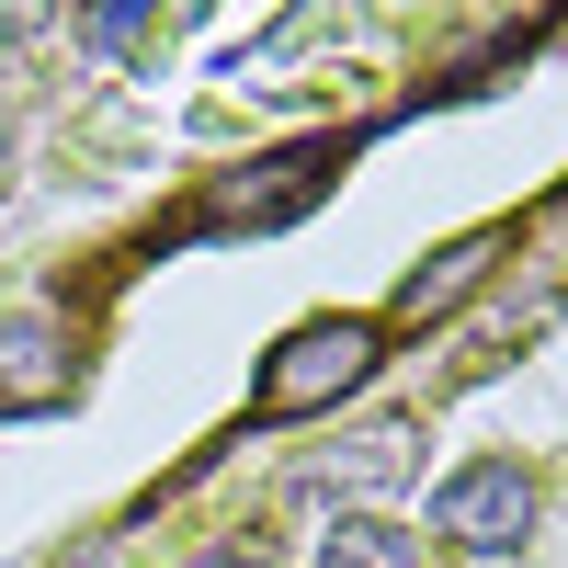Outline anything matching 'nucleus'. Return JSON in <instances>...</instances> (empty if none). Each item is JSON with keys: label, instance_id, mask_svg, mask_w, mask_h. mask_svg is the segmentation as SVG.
<instances>
[{"label": "nucleus", "instance_id": "f257e3e1", "mask_svg": "<svg viewBox=\"0 0 568 568\" xmlns=\"http://www.w3.org/2000/svg\"><path fill=\"white\" fill-rule=\"evenodd\" d=\"M387 364V329L375 318H296L284 342L262 353V375H251V420H318V409H342L364 375Z\"/></svg>", "mask_w": 568, "mask_h": 568}, {"label": "nucleus", "instance_id": "f03ea898", "mask_svg": "<svg viewBox=\"0 0 568 568\" xmlns=\"http://www.w3.org/2000/svg\"><path fill=\"white\" fill-rule=\"evenodd\" d=\"M535 511H546L535 466H511V455H478V466H455V478L433 489V535H455L466 557H511V546L535 535Z\"/></svg>", "mask_w": 568, "mask_h": 568}, {"label": "nucleus", "instance_id": "7ed1b4c3", "mask_svg": "<svg viewBox=\"0 0 568 568\" xmlns=\"http://www.w3.org/2000/svg\"><path fill=\"white\" fill-rule=\"evenodd\" d=\"M329 171H342L329 136L273 149V160H251V182H216V194H205V227H284V216H307V205L329 194Z\"/></svg>", "mask_w": 568, "mask_h": 568}, {"label": "nucleus", "instance_id": "20e7f679", "mask_svg": "<svg viewBox=\"0 0 568 568\" xmlns=\"http://www.w3.org/2000/svg\"><path fill=\"white\" fill-rule=\"evenodd\" d=\"M58 398H80V329L45 307L0 318V409H58Z\"/></svg>", "mask_w": 568, "mask_h": 568}, {"label": "nucleus", "instance_id": "39448f33", "mask_svg": "<svg viewBox=\"0 0 568 568\" xmlns=\"http://www.w3.org/2000/svg\"><path fill=\"white\" fill-rule=\"evenodd\" d=\"M500 262H511V227H466V240H444L433 262H420V273L398 284V318H409V329L455 318V307H466V296H478V284L500 273Z\"/></svg>", "mask_w": 568, "mask_h": 568}, {"label": "nucleus", "instance_id": "423d86ee", "mask_svg": "<svg viewBox=\"0 0 568 568\" xmlns=\"http://www.w3.org/2000/svg\"><path fill=\"white\" fill-rule=\"evenodd\" d=\"M318 568H420V546L387 524V511H353V524L318 535Z\"/></svg>", "mask_w": 568, "mask_h": 568}, {"label": "nucleus", "instance_id": "0eeeda50", "mask_svg": "<svg viewBox=\"0 0 568 568\" xmlns=\"http://www.w3.org/2000/svg\"><path fill=\"white\" fill-rule=\"evenodd\" d=\"M80 34H91V45H114V58H136L160 23H149V12H80Z\"/></svg>", "mask_w": 568, "mask_h": 568}, {"label": "nucleus", "instance_id": "6e6552de", "mask_svg": "<svg viewBox=\"0 0 568 568\" xmlns=\"http://www.w3.org/2000/svg\"><path fill=\"white\" fill-rule=\"evenodd\" d=\"M194 568H273V557H262V546H205Z\"/></svg>", "mask_w": 568, "mask_h": 568}, {"label": "nucleus", "instance_id": "1a4fd4ad", "mask_svg": "<svg viewBox=\"0 0 568 568\" xmlns=\"http://www.w3.org/2000/svg\"><path fill=\"white\" fill-rule=\"evenodd\" d=\"M0 182H12V114H0Z\"/></svg>", "mask_w": 568, "mask_h": 568}]
</instances>
